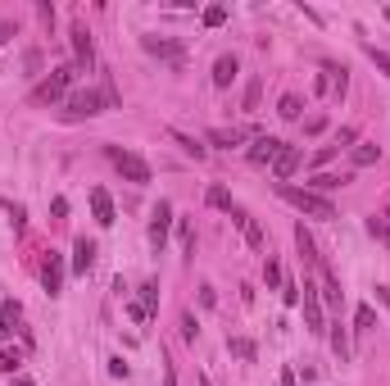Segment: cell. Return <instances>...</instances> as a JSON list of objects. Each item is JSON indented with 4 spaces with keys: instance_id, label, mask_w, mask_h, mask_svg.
<instances>
[{
    "instance_id": "obj_1",
    "label": "cell",
    "mask_w": 390,
    "mask_h": 386,
    "mask_svg": "<svg viewBox=\"0 0 390 386\" xmlns=\"http://www.w3.org/2000/svg\"><path fill=\"white\" fill-rule=\"evenodd\" d=\"M277 196H282L291 210L309 214V219H336V205H331L327 196H314L309 187H291V182H277Z\"/></svg>"
},
{
    "instance_id": "obj_2",
    "label": "cell",
    "mask_w": 390,
    "mask_h": 386,
    "mask_svg": "<svg viewBox=\"0 0 390 386\" xmlns=\"http://www.w3.org/2000/svg\"><path fill=\"white\" fill-rule=\"evenodd\" d=\"M68 82H73V68H54V73L50 77H45V82H37V87H32V96H28V105H54V100H59V96H64V91H68Z\"/></svg>"
},
{
    "instance_id": "obj_3",
    "label": "cell",
    "mask_w": 390,
    "mask_h": 386,
    "mask_svg": "<svg viewBox=\"0 0 390 386\" xmlns=\"http://www.w3.org/2000/svg\"><path fill=\"white\" fill-rule=\"evenodd\" d=\"M109 159H114V168H119L127 182H136V187H145L150 182V164H145L141 154H132V150H119V145H109Z\"/></svg>"
},
{
    "instance_id": "obj_4",
    "label": "cell",
    "mask_w": 390,
    "mask_h": 386,
    "mask_svg": "<svg viewBox=\"0 0 390 386\" xmlns=\"http://www.w3.org/2000/svg\"><path fill=\"white\" fill-rule=\"evenodd\" d=\"M105 91H77V96H68V119H91V114H105Z\"/></svg>"
},
{
    "instance_id": "obj_5",
    "label": "cell",
    "mask_w": 390,
    "mask_h": 386,
    "mask_svg": "<svg viewBox=\"0 0 390 386\" xmlns=\"http://www.w3.org/2000/svg\"><path fill=\"white\" fill-rule=\"evenodd\" d=\"M304 323H309V332H314V336H318V332H322L327 327V323H322V296H318V287H314V282H309V277H304Z\"/></svg>"
},
{
    "instance_id": "obj_6",
    "label": "cell",
    "mask_w": 390,
    "mask_h": 386,
    "mask_svg": "<svg viewBox=\"0 0 390 386\" xmlns=\"http://www.w3.org/2000/svg\"><path fill=\"white\" fill-rule=\"evenodd\" d=\"M168 223H173V205L159 200L154 214H150V245H154V250H163V241H168Z\"/></svg>"
},
{
    "instance_id": "obj_7",
    "label": "cell",
    "mask_w": 390,
    "mask_h": 386,
    "mask_svg": "<svg viewBox=\"0 0 390 386\" xmlns=\"http://www.w3.org/2000/svg\"><path fill=\"white\" fill-rule=\"evenodd\" d=\"M232 223H236V227H240V236H245V245H249V250H263V245H268V236H263V227H259V223H254V219H249L245 210H232Z\"/></svg>"
},
{
    "instance_id": "obj_8",
    "label": "cell",
    "mask_w": 390,
    "mask_h": 386,
    "mask_svg": "<svg viewBox=\"0 0 390 386\" xmlns=\"http://www.w3.org/2000/svg\"><path fill=\"white\" fill-rule=\"evenodd\" d=\"M41 287L50 291V296H59V287H64V259L50 250V259L41 264Z\"/></svg>"
},
{
    "instance_id": "obj_9",
    "label": "cell",
    "mask_w": 390,
    "mask_h": 386,
    "mask_svg": "<svg viewBox=\"0 0 390 386\" xmlns=\"http://www.w3.org/2000/svg\"><path fill=\"white\" fill-rule=\"evenodd\" d=\"M300 145H282V154H277V159H272V177H277V182H286V177L295 173V168H300Z\"/></svg>"
},
{
    "instance_id": "obj_10",
    "label": "cell",
    "mask_w": 390,
    "mask_h": 386,
    "mask_svg": "<svg viewBox=\"0 0 390 386\" xmlns=\"http://www.w3.org/2000/svg\"><path fill=\"white\" fill-rule=\"evenodd\" d=\"M286 141H277V136H259V141L249 145V164H272L277 154H282Z\"/></svg>"
},
{
    "instance_id": "obj_11",
    "label": "cell",
    "mask_w": 390,
    "mask_h": 386,
    "mask_svg": "<svg viewBox=\"0 0 390 386\" xmlns=\"http://www.w3.org/2000/svg\"><path fill=\"white\" fill-rule=\"evenodd\" d=\"M295 245H300V254H304V264L314 268V273H322V259H318V245H314V236H309V227H295Z\"/></svg>"
},
{
    "instance_id": "obj_12",
    "label": "cell",
    "mask_w": 390,
    "mask_h": 386,
    "mask_svg": "<svg viewBox=\"0 0 390 386\" xmlns=\"http://www.w3.org/2000/svg\"><path fill=\"white\" fill-rule=\"evenodd\" d=\"M349 182H354V173H314V182H309V191H314V196H322V191L349 187Z\"/></svg>"
},
{
    "instance_id": "obj_13",
    "label": "cell",
    "mask_w": 390,
    "mask_h": 386,
    "mask_svg": "<svg viewBox=\"0 0 390 386\" xmlns=\"http://www.w3.org/2000/svg\"><path fill=\"white\" fill-rule=\"evenodd\" d=\"M73 50H77V64L91 68V59H96V45H91V32L82 28V23H73Z\"/></svg>"
},
{
    "instance_id": "obj_14",
    "label": "cell",
    "mask_w": 390,
    "mask_h": 386,
    "mask_svg": "<svg viewBox=\"0 0 390 386\" xmlns=\"http://www.w3.org/2000/svg\"><path fill=\"white\" fill-rule=\"evenodd\" d=\"M91 210H96V223H100V227H109V223H114V200H109L105 187L91 191Z\"/></svg>"
},
{
    "instance_id": "obj_15",
    "label": "cell",
    "mask_w": 390,
    "mask_h": 386,
    "mask_svg": "<svg viewBox=\"0 0 390 386\" xmlns=\"http://www.w3.org/2000/svg\"><path fill=\"white\" fill-rule=\"evenodd\" d=\"M91 264H96V245H91L87 236H77V245H73V273H91Z\"/></svg>"
},
{
    "instance_id": "obj_16",
    "label": "cell",
    "mask_w": 390,
    "mask_h": 386,
    "mask_svg": "<svg viewBox=\"0 0 390 386\" xmlns=\"http://www.w3.org/2000/svg\"><path fill=\"white\" fill-rule=\"evenodd\" d=\"M141 45L150 50V55H159V59H173V64H182V50H177L173 41H163V37H141Z\"/></svg>"
},
{
    "instance_id": "obj_17",
    "label": "cell",
    "mask_w": 390,
    "mask_h": 386,
    "mask_svg": "<svg viewBox=\"0 0 390 386\" xmlns=\"http://www.w3.org/2000/svg\"><path fill=\"white\" fill-rule=\"evenodd\" d=\"M240 73V64H236V55H223L214 64V87H232V77Z\"/></svg>"
},
{
    "instance_id": "obj_18",
    "label": "cell",
    "mask_w": 390,
    "mask_h": 386,
    "mask_svg": "<svg viewBox=\"0 0 390 386\" xmlns=\"http://www.w3.org/2000/svg\"><path fill=\"white\" fill-rule=\"evenodd\" d=\"M168 136H173V141H177V145H182V150H186V154H191V159H205V154H209V145H205V141H195V136H186V132H177V128H168Z\"/></svg>"
},
{
    "instance_id": "obj_19",
    "label": "cell",
    "mask_w": 390,
    "mask_h": 386,
    "mask_svg": "<svg viewBox=\"0 0 390 386\" xmlns=\"http://www.w3.org/2000/svg\"><path fill=\"white\" fill-rule=\"evenodd\" d=\"M318 277H322V291H318V296H322L327 305H340V282H336V273L322 264V273H318Z\"/></svg>"
},
{
    "instance_id": "obj_20",
    "label": "cell",
    "mask_w": 390,
    "mask_h": 386,
    "mask_svg": "<svg viewBox=\"0 0 390 386\" xmlns=\"http://www.w3.org/2000/svg\"><path fill=\"white\" fill-rule=\"evenodd\" d=\"M209 141L223 145V150H232V145L245 141V132H240V128H214V132H209Z\"/></svg>"
},
{
    "instance_id": "obj_21",
    "label": "cell",
    "mask_w": 390,
    "mask_h": 386,
    "mask_svg": "<svg viewBox=\"0 0 390 386\" xmlns=\"http://www.w3.org/2000/svg\"><path fill=\"white\" fill-rule=\"evenodd\" d=\"M259 100H263V82H259V77H249V82H245V96H240V110L254 114V110H259Z\"/></svg>"
},
{
    "instance_id": "obj_22",
    "label": "cell",
    "mask_w": 390,
    "mask_h": 386,
    "mask_svg": "<svg viewBox=\"0 0 390 386\" xmlns=\"http://www.w3.org/2000/svg\"><path fill=\"white\" fill-rule=\"evenodd\" d=\"M377 159H381L377 145H368V141H358V145H354V168H372Z\"/></svg>"
},
{
    "instance_id": "obj_23",
    "label": "cell",
    "mask_w": 390,
    "mask_h": 386,
    "mask_svg": "<svg viewBox=\"0 0 390 386\" xmlns=\"http://www.w3.org/2000/svg\"><path fill=\"white\" fill-rule=\"evenodd\" d=\"M300 110H304V100H300V96H282V100H277V114H282L286 123L300 119Z\"/></svg>"
},
{
    "instance_id": "obj_24",
    "label": "cell",
    "mask_w": 390,
    "mask_h": 386,
    "mask_svg": "<svg viewBox=\"0 0 390 386\" xmlns=\"http://www.w3.org/2000/svg\"><path fill=\"white\" fill-rule=\"evenodd\" d=\"M205 200L214 205V210H227V214H232V191H227V187H209Z\"/></svg>"
},
{
    "instance_id": "obj_25",
    "label": "cell",
    "mask_w": 390,
    "mask_h": 386,
    "mask_svg": "<svg viewBox=\"0 0 390 386\" xmlns=\"http://www.w3.org/2000/svg\"><path fill=\"white\" fill-rule=\"evenodd\" d=\"M327 73H331V96L345 100V91H349V73H345V68H327Z\"/></svg>"
},
{
    "instance_id": "obj_26",
    "label": "cell",
    "mask_w": 390,
    "mask_h": 386,
    "mask_svg": "<svg viewBox=\"0 0 390 386\" xmlns=\"http://www.w3.org/2000/svg\"><path fill=\"white\" fill-rule=\"evenodd\" d=\"M331 350L340 354V364H345V359H349V336H345V327H340V323H336V327H331Z\"/></svg>"
},
{
    "instance_id": "obj_27",
    "label": "cell",
    "mask_w": 390,
    "mask_h": 386,
    "mask_svg": "<svg viewBox=\"0 0 390 386\" xmlns=\"http://www.w3.org/2000/svg\"><path fill=\"white\" fill-rule=\"evenodd\" d=\"M136 305H141L145 314H154V305H159V282H145V287H141V300H136Z\"/></svg>"
},
{
    "instance_id": "obj_28",
    "label": "cell",
    "mask_w": 390,
    "mask_h": 386,
    "mask_svg": "<svg viewBox=\"0 0 390 386\" xmlns=\"http://www.w3.org/2000/svg\"><path fill=\"white\" fill-rule=\"evenodd\" d=\"M227 350L236 354V359H254V341H249V336H232Z\"/></svg>"
},
{
    "instance_id": "obj_29",
    "label": "cell",
    "mask_w": 390,
    "mask_h": 386,
    "mask_svg": "<svg viewBox=\"0 0 390 386\" xmlns=\"http://www.w3.org/2000/svg\"><path fill=\"white\" fill-rule=\"evenodd\" d=\"M177 236H182V250L195 254V227H191V219H177Z\"/></svg>"
},
{
    "instance_id": "obj_30",
    "label": "cell",
    "mask_w": 390,
    "mask_h": 386,
    "mask_svg": "<svg viewBox=\"0 0 390 386\" xmlns=\"http://www.w3.org/2000/svg\"><path fill=\"white\" fill-rule=\"evenodd\" d=\"M227 23V5H209L205 10V28H223Z\"/></svg>"
},
{
    "instance_id": "obj_31",
    "label": "cell",
    "mask_w": 390,
    "mask_h": 386,
    "mask_svg": "<svg viewBox=\"0 0 390 386\" xmlns=\"http://www.w3.org/2000/svg\"><path fill=\"white\" fill-rule=\"evenodd\" d=\"M19 318V305H14V300H5V305H0V336H5V332H10V323Z\"/></svg>"
},
{
    "instance_id": "obj_32",
    "label": "cell",
    "mask_w": 390,
    "mask_h": 386,
    "mask_svg": "<svg viewBox=\"0 0 390 386\" xmlns=\"http://www.w3.org/2000/svg\"><path fill=\"white\" fill-rule=\"evenodd\" d=\"M368 232L377 236L381 245H390V223H386V219H368Z\"/></svg>"
},
{
    "instance_id": "obj_33",
    "label": "cell",
    "mask_w": 390,
    "mask_h": 386,
    "mask_svg": "<svg viewBox=\"0 0 390 386\" xmlns=\"http://www.w3.org/2000/svg\"><path fill=\"white\" fill-rule=\"evenodd\" d=\"M372 323H377V314H372V305H358V314H354V327H358V332H368Z\"/></svg>"
},
{
    "instance_id": "obj_34",
    "label": "cell",
    "mask_w": 390,
    "mask_h": 386,
    "mask_svg": "<svg viewBox=\"0 0 390 386\" xmlns=\"http://www.w3.org/2000/svg\"><path fill=\"white\" fill-rule=\"evenodd\" d=\"M363 50H368V59H372V64H377L381 73L390 77V55H386V50H377V45H363Z\"/></svg>"
},
{
    "instance_id": "obj_35",
    "label": "cell",
    "mask_w": 390,
    "mask_h": 386,
    "mask_svg": "<svg viewBox=\"0 0 390 386\" xmlns=\"http://www.w3.org/2000/svg\"><path fill=\"white\" fill-rule=\"evenodd\" d=\"M263 282H268V287H282V268H277V259L263 264Z\"/></svg>"
},
{
    "instance_id": "obj_36",
    "label": "cell",
    "mask_w": 390,
    "mask_h": 386,
    "mask_svg": "<svg viewBox=\"0 0 390 386\" xmlns=\"http://www.w3.org/2000/svg\"><path fill=\"white\" fill-rule=\"evenodd\" d=\"M19 364H23V354H19V350H5V354H0V368H5V373H14Z\"/></svg>"
},
{
    "instance_id": "obj_37",
    "label": "cell",
    "mask_w": 390,
    "mask_h": 386,
    "mask_svg": "<svg viewBox=\"0 0 390 386\" xmlns=\"http://www.w3.org/2000/svg\"><path fill=\"white\" fill-rule=\"evenodd\" d=\"M340 145H358V128H340L336 132V150Z\"/></svg>"
},
{
    "instance_id": "obj_38",
    "label": "cell",
    "mask_w": 390,
    "mask_h": 386,
    "mask_svg": "<svg viewBox=\"0 0 390 386\" xmlns=\"http://www.w3.org/2000/svg\"><path fill=\"white\" fill-rule=\"evenodd\" d=\"M304 132H309V136L327 132V119H322V114H314V119H304Z\"/></svg>"
},
{
    "instance_id": "obj_39",
    "label": "cell",
    "mask_w": 390,
    "mask_h": 386,
    "mask_svg": "<svg viewBox=\"0 0 390 386\" xmlns=\"http://www.w3.org/2000/svg\"><path fill=\"white\" fill-rule=\"evenodd\" d=\"M282 296L286 305H300V282H282Z\"/></svg>"
},
{
    "instance_id": "obj_40",
    "label": "cell",
    "mask_w": 390,
    "mask_h": 386,
    "mask_svg": "<svg viewBox=\"0 0 390 386\" xmlns=\"http://www.w3.org/2000/svg\"><path fill=\"white\" fill-rule=\"evenodd\" d=\"M182 336H186V341H195V336H200V327H195L191 314H182Z\"/></svg>"
},
{
    "instance_id": "obj_41",
    "label": "cell",
    "mask_w": 390,
    "mask_h": 386,
    "mask_svg": "<svg viewBox=\"0 0 390 386\" xmlns=\"http://www.w3.org/2000/svg\"><path fill=\"white\" fill-rule=\"evenodd\" d=\"M37 19H41L45 28H54V5H37Z\"/></svg>"
},
{
    "instance_id": "obj_42",
    "label": "cell",
    "mask_w": 390,
    "mask_h": 386,
    "mask_svg": "<svg viewBox=\"0 0 390 386\" xmlns=\"http://www.w3.org/2000/svg\"><path fill=\"white\" fill-rule=\"evenodd\" d=\"M163 386H177V373H173V364L163 359Z\"/></svg>"
},
{
    "instance_id": "obj_43",
    "label": "cell",
    "mask_w": 390,
    "mask_h": 386,
    "mask_svg": "<svg viewBox=\"0 0 390 386\" xmlns=\"http://www.w3.org/2000/svg\"><path fill=\"white\" fill-rule=\"evenodd\" d=\"M10 37H14V23H0V45L10 41Z\"/></svg>"
},
{
    "instance_id": "obj_44",
    "label": "cell",
    "mask_w": 390,
    "mask_h": 386,
    "mask_svg": "<svg viewBox=\"0 0 390 386\" xmlns=\"http://www.w3.org/2000/svg\"><path fill=\"white\" fill-rule=\"evenodd\" d=\"M200 386H214V382H209V377H200Z\"/></svg>"
},
{
    "instance_id": "obj_45",
    "label": "cell",
    "mask_w": 390,
    "mask_h": 386,
    "mask_svg": "<svg viewBox=\"0 0 390 386\" xmlns=\"http://www.w3.org/2000/svg\"><path fill=\"white\" fill-rule=\"evenodd\" d=\"M19 386H32V382H23V377H19Z\"/></svg>"
},
{
    "instance_id": "obj_46",
    "label": "cell",
    "mask_w": 390,
    "mask_h": 386,
    "mask_svg": "<svg viewBox=\"0 0 390 386\" xmlns=\"http://www.w3.org/2000/svg\"><path fill=\"white\" fill-rule=\"evenodd\" d=\"M386 223H390V205H386Z\"/></svg>"
},
{
    "instance_id": "obj_47",
    "label": "cell",
    "mask_w": 390,
    "mask_h": 386,
    "mask_svg": "<svg viewBox=\"0 0 390 386\" xmlns=\"http://www.w3.org/2000/svg\"><path fill=\"white\" fill-rule=\"evenodd\" d=\"M386 19H390V10H386Z\"/></svg>"
}]
</instances>
